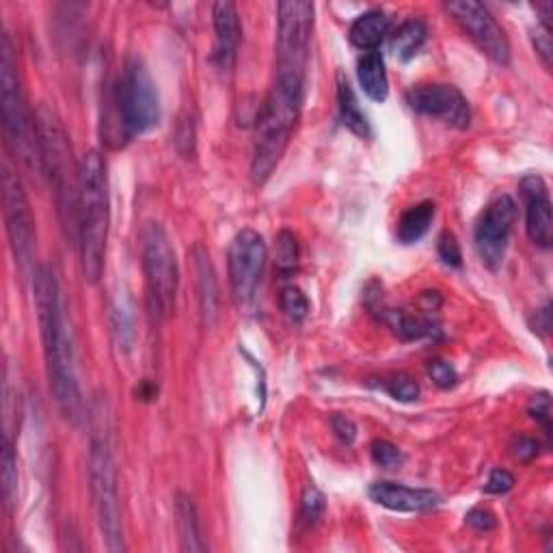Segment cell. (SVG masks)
<instances>
[{
    "label": "cell",
    "instance_id": "cell-5",
    "mask_svg": "<svg viewBox=\"0 0 553 553\" xmlns=\"http://www.w3.org/2000/svg\"><path fill=\"white\" fill-rule=\"evenodd\" d=\"M0 109H3V126L9 143L16 147V154L29 167L42 169V156H39L37 141V121L26 104L18 61L13 55L9 35H0Z\"/></svg>",
    "mask_w": 553,
    "mask_h": 553
},
{
    "label": "cell",
    "instance_id": "cell-1",
    "mask_svg": "<svg viewBox=\"0 0 553 553\" xmlns=\"http://www.w3.org/2000/svg\"><path fill=\"white\" fill-rule=\"evenodd\" d=\"M33 288L50 391L65 420L76 422L80 417V407H83V398H80L74 348L70 335H67L55 273L48 266H37V271L33 273Z\"/></svg>",
    "mask_w": 553,
    "mask_h": 553
},
{
    "label": "cell",
    "instance_id": "cell-7",
    "mask_svg": "<svg viewBox=\"0 0 553 553\" xmlns=\"http://www.w3.org/2000/svg\"><path fill=\"white\" fill-rule=\"evenodd\" d=\"M89 482L91 499L96 510L98 528L106 549L117 553L124 551V523H121L119 493H117V471L111 452L109 437L96 433L89 445Z\"/></svg>",
    "mask_w": 553,
    "mask_h": 553
},
{
    "label": "cell",
    "instance_id": "cell-19",
    "mask_svg": "<svg viewBox=\"0 0 553 553\" xmlns=\"http://www.w3.org/2000/svg\"><path fill=\"white\" fill-rule=\"evenodd\" d=\"M357 76L363 93L372 102H385L389 96V80L385 72V59L379 50L363 52L357 61Z\"/></svg>",
    "mask_w": 553,
    "mask_h": 553
},
{
    "label": "cell",
    "instance_id": "cell-35",
    "mask_svg": "<svg viewBox=\"0 0 553 553\" xmlns=\"http://www.w3.org/2000/svg\"><path fill=\"white\" fill-rule=\"evenodd\" d=\"M532 44L534 50L538 52V57H541L543 65L547 70H551V61H553V42H551V31L545 29V26L538 24L536 31L532 33Z\"/></svg>",
    "mask_w": 553,
    "mask_h": 553
},
{
    "label": "cell",
    "instance_id": "cell-11",
    "mask_svg": "<svg viewBox=\"0 0 553 553\" xmlns=\"http://www.w3.org/2000/svg\"><path fill=\"white\" fill-rule=\"evenodd\" d=\"M3 206L13 258H16L22 275H31L37 271V268H33L35 219L24 186L18 175L9 169V165L3 167Z\"/></svg>",
    "mask_w": 553,
    "mask_h": 553
},
{
    "label": "cell",
    "instance_id": "cell-3",
    "mask_svg": "<svg viewBox=\"0 0 553 553\" xmlns=\"http://www.w3.org/2000/svg\"><path fill=\"white\" fill-rule=\"evenodd\" d=\"M111 201L106 160L91 150L80 160V193H78V238L80 266L89 283H98L104 273L106 245H109Z\"/></svg>",
    "mask_w": 553,
    "mask_h": 553
},
{
    "label": "cell",
    "instance_id": "cell-15",
    "mask_svg": "<svg viewBox=\"0 0 553 553\" xmlns=\"http://www.w3.org/2000/svg\"><path fill=\"white\" fill-rule=\"evenodd\" d=\"M519 195L525 204V229L536 247L549 249L553 240V214L547 184L541 175H525L519 182Z\"/></svg>",
    "mask_w": 553,
    "mask_h": 553
},
{
    "label": "cell",
    "instance_id": "cell-8",
    "mask_svg": "<svg viewBox=\"0 0 553 553\" xmlns=\"http://www.w3.org/2000/svg\"><path fill=\"white\" fill-rule=\"evenodd\" d=\"M141 264L147 283V294L154 312L169 318L175 312L180 271L171 238L160 223H147L141 232Z\"/></svg>",
    "mask_w": 553,
    "mask_h": 553
},
{
    "label": "cell",
    "instance_id": "cell-24",
    "mask_svg": "<svg viewBox=\"0 0 553 553\" xmlns=\"http://www.w3.org/2000/svg\"><path fill=\"white\" fill-rule=\"evenodd\" d=\"M383 320L394 329L402 340H422V337H430L437 331V325L424 314H411L404 309H387L383 314Z\"/></svg>",
    "mask_w": 553,
    "mask_h": 553
},
{
    "label": "cell",
    "instance_id": "cell-34",
    "mask_svg": "<svg viewBox=\"0 0 553 553\" xmlns=\"http://www.w3.org/2000/svg\"><path fill=\"white\" fill-rule=\"evenodd\" d=\"M532 420H536L538 424L543 426L545 435L549 437L551 435V398L547 391H543V394H536L532 400H530V407H528Z\"/></svg>",
    "mask_w": 553,
    "mask_h": 553
},
{
    "label": "cell",
    "instance_id": "cell-22",
    "mask_svg": "<svg viewBox=\"0 0 553 553\" xmlns=\"http://www.w3.org/2000/svg\"><path fill=\"white\" fill-rule=\"evenodd\" d=\"M175 523H178L182 551H206V543L199 530L197 508L193 499L184 493H180L178 499H175Z\"/></svg>",
    "mask_w": 553,
    "mask_h": 553
},
{
    "label": "cell",
    "instance_id": "cell-12",
    "mask_svg": "<svg viewBox=\"0 0 553 553\" xmlns=\"http://www.w3.org/2000/svg\"><path fill=\"white\" fill-rule=\"evenodd\" d=\"M445 9L484 55L497 65H510L508 37L487 7L478 0H452Z\"/></svg>",
    "mask_w": 553,
    "mask_h": 553
},
{
    "label": "cell",
    "instance_id": "cell-14",
    "mask_svg": "<svg viewBox=\"0 0 553 553\" xmlns=\"http://www.w3.org/2000/svg\"><path fill=\"white\" fill-rule=\"evenodd\" d=\"M407 102L411 104L413 111L433 119H441L452 128L465 130L471 124L469 102L463 93L452 85H415L407 93Z\"/></svg>",
    "mask_w": 553,
    "mask_h": 553
},
{
    "label": "cell",
    "instance_id": "cell-31",
    "mask_svg": "<svg viewBox=\"0 0 553 553\" xmlns=\"http://www.w3.org/2000/svg\"><path fill=\"white\" fill-rule=\"evenodd\" d=\"M370 454L374 458L376 465L381 467H387V469H394V467H400L404 463V456L402 452L396 448L394 443H389L385 439H376L372 445H370Z\"/></svg>",
    "mask_w": 553,
    "mask_h": 553
},
{
    "label": "cell",
    "instance_id": "cell-13",
    "mask_svg": "<svg viewBox=\"0 0 553 553\" xmlns=\"http://www.w3.org/2000/svg\"><path fill=\"white\" fill-rule=\"evenodd\" d=\"M517 219V204L510 195H499L491 204L482 210L480 219L476 223V251L480 255L482 264L489 271H497L504 264L508 238L512 232V225Z\"/></svg>",
    "mask_w": 553,
    "mask_h": 553
},
{
    "label": "cell",
    "instance_id": "cell-25",
    "mask_svg": "<svg viewBox=\"0 0 553 553\" xmlns=\"http://www.w3.org/2000/svg\"><path fill=\"white\" fill-rule=\"evenodd\" d=\"M428 29L422 20H407L398 26V31L391 35V50L396 52L398 59L409 61L413 59L420 48L426 44Z\"/></svg>",
    "mask_w": 553,
    "mask_h": 553
},
{
    "label": "cell",
    "instance_id": "cell-9",
    "mask_svg": "<svg viewBox=\"0 0 553 553\" xmlns=\"http://www.w3.org/2000/svg\"><path fill=\"white\" fill-rule=\"evenodd\" d=\"M314 33V5L286 0L277 5V74L303 76Z\"/></svg>",
    "mask_w": 553,
    "mask_h": 553
},
{
    "label": "cell",
    "instance_id": "cell-30",
    "mask_svg": "<svg viewBox=\"0 0 553 553\" xmlns=\"http://www.w3.org/2000/svg\"><path fill=\"white\" fill-rule=\"evenodd\" d=\"M385 391L398 402H413L420 398V383L409 374H396L385 383Z\"/></svg>",
    "mask_w": 553,
    "mask_h": 553
},
{
    "label": "cell",
    "instance_id": "cell-37",
    "mask_svg": "<svg viewBox=\"0 0 553 553\" xmlns=\"http://www.w3.org/2000/svg\"><path fill=\"white\" fill-rule=\"evenodd\" d=\"M467 525L471 530H476V532H491L495 530V525H497V519L491 510L487 508H474V510H469L467 512V517H465Z\"/></svg>",
    "mask_w": 553,
    "mask_h": 553
},
{
    "label": "cell",
    "instance_id": "cell-6",
    "mask_svg": "<svg viewBox=\"0 0 553 553\" xmlns=\"http://www.w3.org/2000/svg\"><path fill=\"white\" fill-rule=\"evenodd\" d=\"M113 111L119 145L141 137L160 119V100L154 80L139 59H128L113 87Z\"/></svg>",
    "mask_w": 553,
    "mask_h": 553
},
{
    "label": "cell",
    "instance_id": "cell-27",
    "mask_svg": "<svg viewBox=\"0 0 553 553\" xmlns=\"http://www.w3.org/2000/svg\"><path fill=\"white\" fill-rule=\"evenodd\" d=\"M3 495L9 508L18 502V456L7 435L3 439Z\"/></svg>",
    "mask_w": 553,
    "mask_h": 553
},
{
    "label": "cell",
    "instance_id": "cell-33",
    "mask_svg": "<svg viewBox=\"0 0 553 553\" xmlns=\"http://www.w3.org/2000/svg\"><path fill=\"white\" fill-rule=\"evenodd\" d=\"M428 374L439 389H450L458 383V372L450 361H443V359L430 361L428 363Z\"/></svg>",
    "mask_w": 553,
    "mask_h": 553
},
{
    "label": "cell",
    "instance_id": "cell-4",
    "mask_svg": "<svg viewBox=\"0 0 553 553\" xmlns=\"http://www.w3.org/2000/svg\"><path fill=\"white\" fill-rule=\"evenodd\" d=\"M39 156L42 171L48 175L55 191L59 217L67 238H78V193H80V165L74 163L72 145L59 117L48 106H42L35 115Z\"/></svg>",
    "mask_w": 553,
    "mask_h": 553
},
{
    "label": "cell",
    "instance_id": "cell-21",
    "mask_svg": "<svg viewBox=\"0 0 553 553\" xmlns=\"http://www.w3.org/2000/svg\"><path fill=\"white\" fill-rule=\"evenodd\" d=\"M337 106H340L342 124L350 132L357 134V137L368 139L372 134L370 121H368L366 113L361 111L355 91H353V87H350L348 80L344 78V74H337Z\"/></svg>",
    "mask_w": 553,
    "mask_h": 553
},
{
    "label": "cell",
    "instance_id": "cell-36",
    "mask_svg": "<svg viewBox=\"0 0 553 553\" xmlns=\"http://www.w3.org/2000/svg\"><path fill=\"white\" fill-rule=\"evenodd\" d=\"M512 487H515V476H512L508 469H493L487 484H484V491L491 495H504Z\"/></svg>",
    "mask_w": 553,
    "mask_h": 553
},
{
    "label": "cell",
    "instance_id": "cell-18",
    "mask_svg": "<svg viewBox=\"0 0 553 553\" xmlns=\"http://www.w3.org/2000/svg\"><path fill=\"white\" fill-rule=\"evenodd\" d=\"M193 260H195V273H197V283H199L201 316H204L206 325H212L214 318H217V314H219V301H221L217 275H214L210 253L204 245H195Z\"/></svg>",
    "mask_w": 553,
    "mask_h": 553
},
{
    "label": "cell",
    "instance_id": "cell-10",
    "mask_svg": "<svg viewBox=\"0 0 553 553\" xmlns=\"http://www.w3.org/2000/svg\"><path fill=\"white\" fill-rule=\"evenodd\" d=\"M266 260V242L255 229H242L234 236L227 251V271L232 296L240 309L253 305L255 296H258Z\"/></svg>",
    "mask_w": 553,
    "mask_h": 553
},
{
    "label": "cell",
    "instance_id": "cell-23",
    "mask_svg": "<svg viewBox=\"0 0 553 553\" xmlns=\"http://www.w3.org/2000/svg\"><path fill=\"white\" fill-rule=\"evenodd\" d=\"M435 212L437 208L433 201H422V204L411 206L407 212H404L396 229V236L402 245H413V242L422 240L430 225H433Z\"/></svg>",
    "mask_w": 553,
    "mask_h": 553
},
{
    "label": "cell",
    "instance_id": "cell-29",
    "mask_svg": "<svg viewBox=\"0 0 553 553\" xmlns=\"http://www.w3.org/2000/svg\"><path fill=\"white\" fill-rule=\"evenodd\" d=\"M279 305L283 309V314H286L292 322H303L309 314L307 296L303 294L301 288H296V286H288L281 290Z\"/></svg>",
    "mask_w": 553,
    "mask_h": 553
},
{
    "label": "cell",
    "instance_id": "cell-17",
    "mask_svg": "<svg viewBox=\"0 0 553 553\" xmlns=\"http://www.w3.org/2000/svg\"><path fill=\"white\" fill-rule=\"evenodd\" d=\"M370 499L394 512H428L441 504V497L430 489H413L396 482H374Z\"/></svg>",
    "mask_w": 553,
    "mask_h": 553
},
{
    "label": "cell",
    "instance_id": "cell-28",
    "mask_svg": "<svg viewBox=\"0 0 553 553\" xmlns=\"http://www.w3.org/2000/svg\"><path fill=\"white\" fill-rule=\"evenodd\" d=\"M275 251H277V260H275L277 268L283 275H290L296 268V264H299V240H296V236L288 232V229H283V232H279L277 236Z\"/></svg>",
    "mask_w": 553,
    "mask_h": 553
},
{
    "label": "cell",
    "instance_id": "cell-39",
    "mask_svg": "<svg viewBox=\"0 0 553 553\" xmlns=\"http://www.w3.org/2000/svg\"><path fill=\"white\" fill-rule=\"evenodd\" d=\"M331 428H333L335 437L346 445H350L357 439V426L348 415H333L331 417Z\"/></svg>",
    "mask_w": 553,
    "mask_h": 553
},
{
    "label": "cell",
    "instance_id": "cell-32",
    "mask_svg": "<svg viewBox=\"0 0 553 553\" xmlns=\"http://www.w3.org/2000/svg\"><path fill=\"white\" fill-rule=\"evenodd\" d=\"M437 253L445 266L450 268H461L463 266V253H461V245H458V240L452 232H443L439 236V245H437Z\"/></svg>",
    "mask_w": 553,
    "mask_h": 553
},
{
    "label": "cell",
    "instance_id": "cell-38",
    "mask_svg": "<svg viewBox=\"0 0 553 553\" xmlns=\"http://www.w3.org/2000/svg\"><path fill=\"white\" fill-rule=\"evenodd\" d=\"M510 450H512V456H515L517 461L530 463L538 456V441L528 437V435H519V437H515V441H512Z\"/></svg>",
    "mask_w": 553,
    "mask_h": 553
},
{
    "label": "cell",
    "instance_id": "cell-16",
    "mask_svg": "<svg viewBox=\"0 0 553 553\" xmlns=\"http://www.w3.org/2000/svg\"><path fill=\"white\" fill-rule=\"evenodd\" d=\"M212 22H214V35H217L212 59L219 65V70L229 72L236 63L240 35H242L236 5L229 3V0H219V3H214Z\"/></svg>",
    "mask_w": 553,
    "mask_h": 553
},
{
    "label": "cell",
    "instance_id": "cell-26",
    "mask_svg": "<svg viewBox=\"0 0 553 553\" xmlns=\"http://www.w3.org/2000/svg\"><path fill=\"white\" fill-rule=\"evenodd\" d=\"M327 510V502H325V495H322L314 484H307V487L303 489V495H301V508H299V525L303 530H309L314 528V525H318V521L322 519V515H325Z\"/></svg>",
    "mask_w": 553,
    "mask_h": 553
},
{
    "label": "cell",
    "instance_id": "cell-2",
    "mask_svg": "<svg viewBox=\"0 0 553 553\" xmlns=\"http://www.w3.org/2000/svg\"><path fill=\"white\" fill-rule=\"evenodd\" d=\"M305 102V78L294 74H277L260 109L255 126L251 178L255 184H264L271 178L286 154L296 124L301 119Z\"/></svg>",
    "mask_w": 553,
    "mask_h": 553
},
{
    "label": "cell",
    "instance_id": "cell-20",
    "mask_svg": "<svg viewBox=\"0 0 553 553\" xmlns=\"http://www.w3.org/2000/svg\"><path fill=\"white\" fill-rule=\"evenodd\" d=\"M387 33H389V18L385 16V11L372 9L361 13V16L353 22V26H350L348 35L353 46L370 52V50H379Z\"/></svg>",
    "mask_w": 553,
    "mask_h": 553
}]
</instances>
